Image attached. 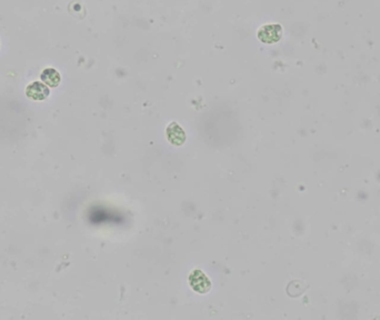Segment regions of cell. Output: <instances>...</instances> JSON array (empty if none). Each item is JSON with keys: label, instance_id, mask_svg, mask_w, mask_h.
Returning a JSON list of instances; mask_svg holds the SVG:
<instances>
[{"label": "cell", "instance_id": "obj_1", "mask_svg": "<svg viewBox=\"0 0 380 320\" xmlns=\"http://www.w3.org/2000/svg\"><path fill=\"white\" fill-rule=\"evenodd\" d=\"M189 283L191 288L198 293L208 292L211 288V282L208 276L198 269H196L189 275Z\"/></svg>", "mask_w": 380, "mask_h": 320}, {"label": "cell", "instance_id": "obj_2", "mask_svg": "<svg viewBox=\"0 0 380 320\" xmlns=\"http://www.w3.org/2000/svg\"><path fill=\"white\" fill-rule=\"evenodd\" d=\"M281 37V28L278 25H265L258 30V39L263 44H273Z\"/></svg>", "mask_w": 380, "mask_h": 320}, {"label": "cell", "instance_id": "obj_3", "mask_svg": "<svg viewBox=\"0 0 380 320\" xmlns=\"http://www.w3.org/2000/svg\"><path fill=\"white\" fill-rule=\"evenodd\" d=\"M49 93L50 91L47 86H46L44 83H39V81H35V83L30 84L26 89L27 97L32 100H37V101H42V100H45L46 98H48Z\"/></svg>", "mask_w": 380, "mask_h": 320}, {"label": "cell", "instance_id": "obj_4", "mask_svg": "<svg viewBox=\"0 0 380 320\" xmlns=\"http://www.w3.org/2000/svg\"><path fill=\"white\" fill-rule=\"evenodd\" d=\"M166 133H167V138H168V140L172 145L181 146L186 140V134L184 129H182L177 123H171L168 126V128H167Z\"/></svg>", "mask_w": 380, "mask_h": 320}, {"label": "cell", "instance_id": "obj_5", "mask_svg": "<svg viewBox=\"0 0 380 320\" xmlns=\"http://www.w3.org/2000/svg\"><path fill=\"white\" fill-rule=\"evenodd\" d=\"M42 80L46 85L55 88V87H57V86L60 84V81H62V76H60V74L56 69L47 68L43 71Z\"/></svg>", "mask_w": 380, "mask_h": 320}]
</instances>
